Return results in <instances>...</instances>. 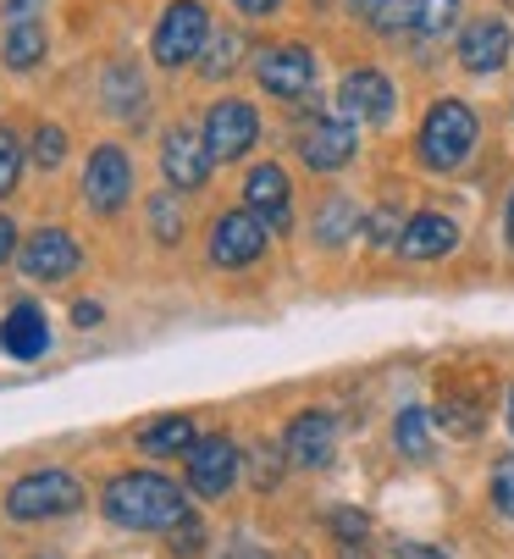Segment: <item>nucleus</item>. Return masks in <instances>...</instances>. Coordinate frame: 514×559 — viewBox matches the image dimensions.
<instances>
[{
    "label": "nucleus",
    "instance_id": "1",
    "mask_svg": "<svg viewBox=\"0 0 514 559\" xmlns=\"http://www.w3.org/2000/svg\"><path fill=\"white\" fill-rule=\"evenodd\" d=\"M100 504L128 532H171V526L189 515L183 493L171 488L166 476H155V471H122V476H111Z\"/></svg>",
    "mask_w": 514,
    "mask_h": 559
},
{
    "label": "nucleus",
    "instance_id": "2",
    "mask_svg": "<svg viewBox=\"0 0 514 559\" xmlns=\"http://www.w3.org/2000/svg\"><path fill=\"white\" fill-rule=\"evenodd\" d=\"M476 150V111L465 100H438L420 122V162L432 173H454Z\"/></svg>",
    "mask_w": 514,
    "mask_h": 559
},
{
    "label": "nucleus",
    "instance_id": "3",
    "mask_svg": "<svg viewBox=\"0 0 514 559\" xmlns=\"http://www.w3.org/2000/svg\"><path fill=\"white\" fill-rule=\"evenodd\" d=\"M77 504H83V488H77V476H67V471H28L7 493V515L12 521H56V515H72Z\"/></svg>",
    "mask_w": 514,
    "mask_h": 559
},
{
    "label": "nucleus",
    "instance_id": "4",
    "mask_svg": "<svg viewBox=\"0 0 514 559\" xmlns=\"http://www.w3.org/2000/svg\"><path fill=\"white\" fill-rule=\"evenodd\" d=\"M205 34H211V23H205V7H200V0H171L166 17L155 23L150 50H155V61H160V67H183V61H194V56H200Z\"/></svg>",
    "mask_w": 514,
    "mask_h": 559
},
{
    "label": "nucleus",
    "instance_id": "5",
    "mask_svg": "<svg viewBox=\"0 0 514 559\" xmlns=\"http://www.w3.org/2000/svg\"><path fill=\"white\" fill-rule=\"evenodd\" d=\"M254 78H261L266 95L299 100V95H310V84H315V56H310L304 45H272V50L254 56Z\"/></svg>",
    "mask_w": 514,
    "mask_h": 559
},
{
    "label": "nucleus",
    "instance_id": "6",
    "mask_svg": "<svg viewBox=\"0 0 514 559\" xmlns=\"http://www.w3.org/2000/svg\"><path fill=\"white\" fill-rule=\"evenodd\" d=\"M299 155H304V167L315 173H337V167H349V155H355V122L349 117H310L299 128Z\"/></svg>",
    "mask_w": 514,
    "mask_h": 559
},
{
    "label": "nucleus",
    "instance_id": "7",
    "mask_svg": "<svg viewBox=\"0 0 514 559\" xmlns=\"http://www.w3.org/2000/svg\"><path fill=\"white\" fill-rule=\"evenodd\" d=\"M128 194H133V162H128V150L100 144V150L89 155V173H83V200L111 216V211H122Z\"/></svg>",
    "mask_w": 514,
    "mask_h": 559
},
{
    "label": "nucleus",
    "instance_id": "8",
    "mask_svg": "<svg viewBox=\"0 0 514 559\" xmlns=\"http://www.w3.org/2000/svg\"><path fill=\"white\" fill-rule=\"evenodd\" d=\"M266 233H272V227L254 216V211H227V216L211 227V261H216V266H249V261H261Z\"/></svg>",
    "mask_w": 514,
    "mask_h": 559
},
{
    "label": "nucleus",
    "instance_id": "9",
    "mask_svg": "<svg viewBox=\"0 0 514 559\" xmlns=\"http://www.w3.org/2000/svg\"><path fill=\"white\" fill-rule=\"evenodd\" d=\"M254 133H261V117H254V106H243V100H222L205 117V144H211L216 162H238L243 150H254Z\"/></svg>",
    "mask_w": 514,
    "mask_h": 559
},
{
    "label": "nucleus",
    "instance_id": "10",
    "mask_svg": "<svg viewBox=\"0 0 514 559\" xmlns=\"http://www.w3.org/2000/svg\"><path fill=\"white\" fill-rule=\"evenodd\" d=\"M211 162H216L211 144L200 133H189V128H171L166 144H160V173H166L171 189H200L211 178Z\"/></svg>",
    "mask_w": 514,
    "mask_h": 559
},
{
    "label": "nucleus",
    "instance_id": "11",
    "mask_svg": "<svg viewBox=\"0 0 514 559\" xmlns=\"http://www.w3.org/2000/svg\"><path fill=\"white\" fill-rule=\"evenodd\" d=\"M189 483H194V493L200 499H222L232 483H238V449H232V438H200L194 443V454H189Z\"/></svg>",
    "mask_w": 514,
    "mask_h": 559
},
{
    "label": "nucleus",
    "instance_id": "12",
    "mask_svg": "<svg viewBox=\"0 0 514 559\" xmlns=\"http://www.w3.org/2000/svg\"><path fill=\"white\" fill-rule=\"evenodd\" d=\"M337 111L349 117V122H387V117H393V84H387L376 67H360V72L343 78Z\"/></svg>",
    "mask_w": 514,
    "mask_h": 559
},
{
    "label": "nucleus",
    "instance_id": "13",
    "mask_svg": "<svg viewBox=\"0 0 514 559\" xmlns=\"http://www.w3.org/2000/svg\"><path fill=\"white\" fill-rule=\"evenodd\" d=\"M17 261H23V272H28L34 283H56V277L77 272V245H72L61 227H39L34 238H23Z\"/></svg>",
    "mask_w": 514,
    "mask_h": 559
},
{
    "label": "nucleus",
    "instance_id": "14",
    "mask_svg": "<svg viewBox=\"0 0 514 559\" xmlns=\"http://www.w3.org/2000/svg\"><path fill=\"white\" fill-rule=\"evenodd\" d=\"M283 449H288V460H294V465L321 471V465L337 454V421H332L326 411H304V416H294V427H288Z\"/></svg>",
    "mask_w": 514,
    "mask_h": 559
},
{
    "label": "nucleus",
    "instance_id": "15",
    "mask_svg": "<svg viewBox=\"0 0 514 559\" xmlns=\"http://www.w3.org/2000/svg\"><path fill=\"white\" fill-rule=\"evenodd\" d=\"M243 200H249V211L261 216L272 233H283V227H288V216H294V205H288V173H283V167H272V162L249 173Z\"/></svg>",
    "mask_w": 514,
    "mask_h": 559
},
{
    "label": "nucleus",
    "instance_id": "16",
    "mask_svg": "<svg viewBox=\"0 0 514 559\" xmlns=\"http://www.w3.org/2000/svg\"><path fill=\"white\" fill-rule=\"evenodd\" d=\"M459 61L470 72H498L509 61V23L503 17H476L459 34Z\"/></svg>",
    "mask_w": 514,
    "mask_h": 559
},
{
    "label": "nucleus",
    "instance_id": "17",
    "mask_svg": "<svg viewBox=\"0 0 514 559\" xmlns=\"http://www.w3.org/2000/svg\"><path fill=\"white\" fill-rule=\"evenodd\" d=\"M0 349L17 355V360H39L50 349V322L39 305H12L7 322H0Z\"/></svg>",
    "mask_w": 514,
    "mask_h": 559
},
{
    "label": "nucleus",
    "instance_id": "18",
    "mask_svg": "<svg viewBox=\"0 0 514 559\" xmlns=\"http://www.w3.org/2000/svg\"><path fill=\"white\" fill-rule=\"evenodd\" d=\"M481 416H487V393H476V388H465V382H449L443 393H438V427L449 432V438H476L481 432Z\"/></svg>",
    "mask_w": 514,
    "mask_h": 559
},
{
    "label": "nucleus",
    "instance_id": "19",
    "mask_svg": "<svg viewBox=\"0 0 514 559\" xmlns=\"http://www.w3.org/2000/svg\"><path fill=\"white\" fill-rule=\"evenodd\" d=\"M454 245H459V227H454L449 216H438V211L409 216V227H404V238H398V250H404L409 261H438V255H449Z\"/></svg>",
    "mask_w": 514,
    "mask_h": 559
},
{
    "label": "nucleus",
    "instance_id": "20",
    "mask_svg": "<svg viewBox=\"0 0 514 559\" xmlns=\"http://www.w3.org/2000/svg\"><path fill=\"white\" fill-rule=\"evenodd\" d=\"M106 106H111V117H144V78L128 61L106 67Z\"/></svg>",
    "mask_w": 514,
    "mask_h": 559
},
{
    "label": "nucleus",
    "instance_id": "21",
    "mask_svg": "<svg viewBox=\"0 0 514 559\" xmlns=\"http://www.w3.org/2000/svg\"><path fill=\"white\" fill-rule=\"evenodd\" d=\"M194 421L189 416H166V421H155L150 432H144V449L150 454H194Z\"/></svg>",
    "mask_w": 514,
    "mask_h": 559
},
{
    "label": "nucleus",
    "instance_id": "22",
    "mask_svg": "<svg viewBox=\"0 0 514 559\" xmlns=\"http://www.w3.org/2000/svg\"><path fill=\"white\" fill-rule=\"evenodd\" d=\"M454 17H459V0H409V34H420V39L449 34Z\"/></svg>",
    "mask_w": 514,
    "mask_h": 559
},
{
    "label": "nucleus",
    "instance_id": "23",
    "mask_svg": "<svg viewBox=\"0 0 514 559\" xmlns=\"http://www.w3.org/2000/svg\"><path fill=\"white\" fill-rule=\"evenodd\" d=\"M355 227H360V211L343 194H332L321 205V216H315V238H321V245H343V238H355Z\"/></svg>",
    "mask_w": 514,
    "mask_h": 559
},
{
    "label": "nucleus",
    "instance_id": "24",
    "mask_svg": "<svg viewBox=\"0 0 514 559\" xmlns=\"http://www.w3.org/2000/svg\"><path fill=\"white\" fill-rule=\"evenodd\" d=\"M393 438H398V449L409 454V460H432V416L426 411H398V427H393Z\"/></svg>",
    "mask_w": 514,
    "mask_h": 559
},
{
    "label": "nucleus",
    "instance_id": "25",
    "mask_svg": "<svg viewBox=\"0 0 514 559\" xmlns=\"http://www.w3.org/2000/svg\"><path fill=\"white\" fill-rule=\"evenodd\" d=\"M7 61L17 72H28L34 61H45V28L39 23H12L7 28Z\"/></svg>",
    "mask_w": 514,
    "mask_h": 559
},
{
    "label": "nucleus",
    "instance_id": "26",
    "mask_svg": "<svg viewBox=\"0 0 514 559\" xmlns=\"http://www.w3.org/2000/svg\"><path fill=\"white\" fill-rule=\"evenodd\" d=\"M150 227L160 245H178V233H183V211H178V194H155L150 205Z\"/></svg>",
    "mask_w": 514,
    "mask_h": 559
},
{
    "label": "nucleus",
    "instance_id": "27",
    "mask_svg": "<svg viewBox=\"0 0 514 559\" xmlns=\"http://www.w3.org/2000/svg\"><path fill=\"white\" fill-rule=\"evenodd\" d=\"M17 173H23V144L12 128H0V194L17 189Z\"/></svg>",
    "mask_w": 514,
    "mask_h": 559
},
{
    "label": "nucleus",
    "instance_id": "28",
    "mask_svg": "<svg viewBox=\"0 0 514 559\" xmlns=\"http://www.w3.org/2000/svg\"><path fill=\"white\" fill-rule=\"evenodd\" d=\"M61 155H67V133H61L56 122H39V133H34V162H39V167H61Z\"/></svg>",
    "mask_w": 514,
    "mask_h": 559
},
{
    "label": "nucleus",
    "instance_id": "29",
    "mask_svg": "<svg viewBox=\"0 0 514 559\" xmlns=\"http://www.w3.org/2000/svg\"><path fill=\"white\" fill-rule=\"evenodd\" d=\"M404 227H409V222H398V211H393V205L371 211V222H366V233H371V245H398V238H404Z\"/></svg>",
    "mask_w": 514,
    "mask_h": 559
},
{
    "label": "nucleus",
    "instance_id": "30",
    "mask_svg": "<svg viewBox=\"0 0 514 559\" xmlns=\"http://www.w3.org/2000/svg\"><path fill=\"white\" fill-rule=\"evenodd\" d=\"M492 504L514 521V454H503L498 471H492Z\"/></svg>",
    "mask_w": 514,
    "mask_h": 559
},
{
    "label": "nucleus",
    "instance_id": "31",
    "mask_svg": "<svg viewBox=\"0 0 514 559\" xmlns=\"http://www.w3.org/2000/svg\"><path fill=\"white\" fill-rule=\"evenodd\" d=\"M166 537H171V548H178V554H200V548H205V526H200V515H194V510H189L178 526H171Z\"/></svg>",
    "mask_w": 514,
    "mask_h": 559
},
{
    "label": "nucleus",
    "instance_id": "32",
    "mask_svg": "<svg viewBox=\"0 0 514 559\" xmlns=\"http://www.w3.org/2000/svg\"><path fill=\"white\" fill-rule=\"evenodd\" d=\"M249 460H254V488H272L277 476H283V454H277V443H261Z\"/></svg>",
    "mask_w": 514,
    "mask_h": 559
},
{
    "label": "nucleus",
    "instance_id": "33",
    "mask_svg": "<svg viewBox=\"0 0 514 559\" xmlns=\"http://www.w3.org/2000/svg\"><path fill=\"white\" fill-rule=\"evenodd\" d=\"M366 526H371V521H366L360 510H332V532L343 537V548L360 543V537H366Z\"/></svg>",
    "mask_w": 514,
    "mask_h": 559
},
{
    "label": "nucleus",
    "instance_id": "34",
    "mask_svg": "<svg viewBox=\"0 0 514 559\" xmlns=\"http://www.w3.org/2000/svg\"><path fill=\"white\" fill-rule=\"evenodd\" d=\"M238 45H243L238 34H222V39L211 45V56H205V72H211V78H216V72H227V67H232V56H238Z\"/></svg>",
    "mask_w": 514,
    "mask_h": 559
},
{
    "label": "nucleus",
    "instance_id": "35",
    "mask_svg": "<svg viewBox=\"0 0 514 559\" xmlns=\"http://www.w3.org/2000/svg\"><path fill=\"white\" fill-rule=\"evenodd\" d=\"M393 554H398V559H449L443 548H432V543H409V537L393 543Z\"/></svg>",
    "mask_w": 514,
    "mask_h": 559
},
{
    "label": "nucleus",
    "instance_id": "36",
    "mask_svg": "<svg viewBox=\"0 0 514 559\" xmlns=\"http://www.w3.org/2000/svg\"><path fill=\"white\" fill-rule=\"evenodd\" d=\"M0 7H7V17H12V23H34L45 0H0Z\"/></svg>",
    "mask_w": 514,
    "mask_h": 559
},
{
    "label": "nucleus",
    "instance_id": "37",
    "mask_svg": "<svg viewBox=\"0 0 514 559\" xmlns=\"http://www.w3.org/2000/svg\"><path fill=\"white\" fill-rule=\"evenodd\" d=\"M12 250H17V227L0 216V261H12Z\"/></svg>",
    "mask_w": 514,
    "mask_h": 559
},
{
    "label": "nucleus",
    "instance_id": "38",
    "mask_svg": "<svg viewBox=\"0 0 514 559\" xmlns=\"http://www.w3.org/2000/svg\"><path fill=\"white\" fill-rule=\"evenodd\" d=\"M277 7H283V0H238V12H249V17H266Z\"/></svg>",
    "mask_w": 514,
    "mask_h": 559
},
{
    "label": "nucleus",
    "instance_id": "39",
    "mask_svg": "<svg viewBox=\"0 0 514 559\" xmlns=\"http://www.w3.org/2000/svg\"><path fill=\"white\" fill-rule=\"evenodd\" d=\"M349 7H355L360 17H371V23H376V17L387 12V0H349Z\"/></svg>",
    "mask_w": 514,
    "mask_h": 559
},
{
    "label": "nucleus",
    "instance_id": "40",
    "mask_svg": "<svg viewBox=\"0 0 514 559\" xmlns=\"http://www.w3.org/2000/svg\"><path fill=\"white\" fill-rule=\"evenodd\" d=\"M72 322H77V328H95V322H100V305H77Z\"/></svg>",
    "mask_w": 514,
    "mask_h": 559
},
{
    "label": "nucleus",
    "instance_id": "41",
    "mask_svg": "<svg viewBox=\"0 0 514 559\" xmlns=\"http://www.w3.org/2000/svg\"><path fill=\"white\" fill-rule=\"evenodd\" d=\"M232 559H266V554H254L249 543H238V548H232Z\"/></svg>",
    "mask_w": 514,
    "mask_h": 559
},
{
    "label": "nucleus",
    "instance_id": "42",
    "mask_svg": "<svg viewBox=\"0 0 514 559\" xmlns=\"http://www.w3.org/2000/svg\"><path fill=\"white\" fill-rule=\"evenodd\" d=\"M503 227H509V245H514V194H509V211H503Z\"/></svg>",
    "mask_w": 514,
    "mask_h": 559
},
{
    "label": "nucleus",
    "instance_id": "43",
    "mask_svg": "<svg viewBox=\"0 0 514 559\" xmlns=\"http://www.w3.org/2000/svg\"><path fill=\"white\" fill-rule=\"evenodd\" d=\"M343 559H366V554H360V543H349V548H343Z\"/></svg>",
    "mask_w": 514,
    "mask_h": 559
},
{
    "label": "nucleus",
    "instance_id": "44",
    "mask_svg": "<svg viewBox=\"0 0 514 559\" xmlns=\"http://www.w3.org/2000/svg\"><path fill=\"white\" fill-rule=\"evenodd\" d=\"M509 432H514V388H509Z\"/></svg>",
    "mask_w": 514,
    "mask_h": 559
}]
</instances>
